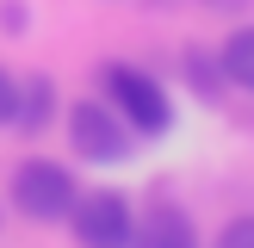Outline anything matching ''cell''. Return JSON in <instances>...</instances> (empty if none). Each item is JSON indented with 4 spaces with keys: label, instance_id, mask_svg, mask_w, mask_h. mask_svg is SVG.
Wrapping results in <instances>:
<instances>
[{
    "label": "cell",
    "instance_id": "cell-8",
    "mask_svg": "<svg viewBox=\"0 0 254 248\" xmlns=\"http://www.w3.org/2000/svg\"><path fill=\"white\" fill-rule=\"evenodd\" d=\"M217 242H223V248H254V217H230Z\"/></svg>",
    "mask_w": 254,
    "mask_h": 248
},
{
    "label": "cell",
    "instance_id": "cell-3",
    "mask_svg": "<svg viewBox=\"0 0 254 248\" xmlns=\"http://www.w3.org/2000/svg\"><path fill=\"white\" fill-rule=\"evenodd\" d=\"M74 205V174L62 161H19L12 168V211H25L31 223H62Z\"/></svg>",
    "mask_w": 254,
    "mask_h": 248
},
{
    "label": "cell",
    "instance_id": "cell-9",
    "mask_svg": "<svg viewBox=\"0 0 254 248\" xmlns=\"http://www.w3.org/2000/svg\"><path fill=\"white\" fill-rule=\"evenodd\" d=\"M0 25L19 37V31H25V0H0Z\"/></svg>",
    "mask_w": 254,
    "mask_h": 248
},
{
    "label": "cell",
    "instance_id": "cell-4",
    "mask_svg": "<svg viewBox=\"0 0 254 248\" xmlns=\"http://www.w3.org/2000/svg\"><path fill=\"white\" fill-rule=\"evenodd\" d=\"M68 230L81 236V242H93V248H118V242L136 236V211H130L124 192H74Z\"/></svg>",
    "mask_w": 254,
    "mask_h": 248
},
{
    "label": "cell",
    "instance_id": "cell-1",
    "mask_svg": "<svg viewBox=\"0 0 254 248\" xmlns=\"http://www.w3.org/2000/svg\"><path fill=\"white\" fill-rule=\"evenodd\" d=\"M99 87H106V99L118 106V118L130 124L136 136H161L174 124V99H168V87H161L155 74L130 68V62H106V68H99Z\"/></svg>",
    "mask_w": 254,
    "mask_h": 248
},
{
    "label": "cell",
    "instance_id": "cell-7",
    "mask_svg": "<svg viewBox=\"0 0 254 248\" xmlns=\"http://www.w3.org/2000/svg\"><path fill=\"white\" fill-rule=\"evenodd\" d=\"M217 68H223V81H236V87H248V93H254V25H248V31H230V37H223Z\"/></svg>",
    "mask_w": 254,
    "mask_h": 248
},
{
    "label": "cell",
    "instance_id": "cell-10",
    "mask_svg": "<svg viewBox=\"0 0 254 248\" xmlns=\"http://www.w3.org/2000/svg\"><path fill=\"white\" fill-rule=\"evenodd\" d=\"M12 99H19V87H12V74L0 68V124H12Z\"/></svg>",
    "mask_w": 254,
    "mask_h": 248
},
{
    "label": "cell",
    "instance_id": "cell-6",
    "mask_svg": "<svg viewBox=\"0 0 254 248\" xmlns=\"http://www.w3.org/2000/svg\"><path fill=\"white\" fill-rule=\"evenodd\" d=\"M136 236L143 242H161V248H186V242H198V230H192V217H180V211H143L136 217Z\"/></svg>",
    "mask_w": 254,
    "mask_h": 248
},
{
    "label": "cell",
    "instance_id": "cell-2",
    "mask_svg": "<svg viewBox=\"0 0 254 248\" xmlns=\"http://www.w3.org/2000/svg\"><path fill=\"white\" fill-rule=\"evenodd\" d=\"M68 112V143H74V155L81 161H93V168H118L124 155H130V124L118 118V106L112 99H74V106H62Z\"/></svg>",
    "mask_w": 254,
    "mask_h": 248
},
{
    "label": "cell",
    "instance_id": "cell-5",
    "mask_svg": "<svg viewBox=\"0 0 254 248\" xmlns=\"http://www.w3.org/2000/svg\"><path fill=\"white\" fill-rule=\"evenodd\" d=\"M56 112H62V99H56V81H50V74H31V81L19 87V99H12V124H19V130H44Z\"/></svg>",
    "mask_w": 254,
    "mask_h": 248
}]
</instances>
